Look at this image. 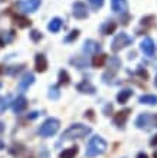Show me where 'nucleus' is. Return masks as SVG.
<instances>
[{"label": "nucleus", "instance_id": "f257e3e1", "mask_svg": "<svg viewBox=\"0 0 157 158\" xmlns=\"http://www.w3.org/2000/svg\"><path fill=\"white\" fill-rule=\"evenodd\" d=\"M91 132V128L84 124H74L69 128L63 131L62 137H61V142L63 141H71V139H76V138H84Z\"/></svg>", "mask_w": 157, "mask_h": 158}, {"label": "nucleus", "instance_id": "f03ea898", "mask_svg": "<svg viewBox=\"0 0 157 158\" xmlns=\"http://www.w3.org/2000/svg\"><path fill=\"white\" fill-rule=\"evenodd\" d=\"M107 150V142L104 141L101 137H92L88 142V147H87V155L88 158H94L97 155L102 154L104 151Z\"/></svg>", "mask_w": 157, "mask_h": 158}, {"label": "nucleus", "instance_id": "7ed1b4c3", "mask_svg": "<svg viewBox=\"0 0 157 158\" xmlns=\"http://www.w3.org/2000/svg\"><path fill=\"white\" fill-rule=\"evenodd\" d=\"M59 125H61V122H59L56 118H48V119L41 125V128H39V135L43 138L52 137V135H55V134L58 132Z\"/></svg>", "mask_w": 157, "mask_h": 158}, {"label": "nucleus", "instance_id": "20e7f679", "mask_svg": "<svg viewBox=\"0 0 157 158\" xmlns=\"http://www.w3.org/2000/svg\"><path fill=\"white\" fill-rule=\"evenodd\" d=\"M136 127L140 129L150 131L151 128L157 127V115H153V114H150V112L141 114L140 117L136 119Z\"/></svg>", "mask_w": 157, "mask_h": 158}, {"label": "nucleus", "instance_id": "39448f33", "mask_svg": "<svg viewBox=\"0 0 157 158\" xmlns=\"http://www.w3.org/2000/svg\"><path fill=\"white\" fill-rule=\"evenodd\" d=\"M133 43V39L128 36L127 33H124V32H121V33H118L114 38V40H112L111 43V50L112 52H118V50L124 49L125 46L131 45Z\"/></svg>", "mask_w": 157, "mask_h": 158}, {"label": "nucleus", "instance_id": "423d86ee", "mask_svg": "<svg viewBox=\"0 0 157 158\" xmlns=\"http://www.w3.org/2000/svg\"><path fill=\"white\" fill-rule=\"evenodd\" d=\"M72 15H74L75 19H87L88 17V9L85 6V3L82 2H75L72 4Z\"/></svg>", "mask_w": 157, "mask_h": 158}, {"label": "nucleus", "instance_id": "0eeeda50", "mask_svg": "<svg viewBox=\"0 0 157 158\" xmlns=\"http://www.w3.org/2000/svg\"><path fill=\"white\" fill-rule=\"evenodd\" d=\"M19 9L25 13H33L36 12L39 6H41V0H25V2H19L17 3Z\"/></svg>", "mask_w": 157, "mask_h": 158}, {"label": "nucleus", "instance_id": "6e6552de", "mask_svg": "<svg viewBox=\"0 0 157 158\" xmlns=\"http://www.w3.org/2000/svg\"><path fill=\"white\" fill-rule=\"evenodd\" d=\"M28 106V99H26L23 95L17 96L16 99L12 102V109L15 114H22Z\"/></svg>", "mask_w": 157, "mask_h": 158}, {"label": "nucleus", "instance_id": "1a4fd4ad", "mask_svg": "<svg viewBox=\"0 0 157 158\" xmlns=\"http://www.w3.org/2000/svg\"><path fill=\"white\" fill-rule=\"evenodd\" d=\"M84 52L87 55H97L98 52H101V45L92 39H88L84 43Z\"/></svg>", "mask_w": 157, "mask_h": 158}, {"label": "nucleus", "instance_id": "9d476101", "mask_svg": "<svg viewBox=\"0 0 157 158\" xmlns=\"http://www.w3.org/2000/svg\"><path fill=\"white\" fill-rule=\"evenodd\" d=\"M140 49H141V52H143L146 56L151 58V56L154 55V42H153V39H151V38H146L144 40L141 42Z\"/></svg>", "mask_w": 157, "mask_h": 158}, {"label": "nucleus", "instance_id": "9b49d317", "mask_svg": "<svg viewBox=\"0 0 157 158\" xmlns=\"http://www.w3.org/2000/svg\"><path fill=\"white\" fill-rule=\"evenodd\" d=\"M35 82V76H33V73H25V75L22 76V79L19 81V85H17V88H19V91L20 92H25L29 89V86L32 85V83Z\"/></svg>", "mask_w": 157, "mask_h": 158}, {"label": "nucleus", "instance_id": "f8f14e48", "mask_svg": "<svg viewBox=\"0 0 157 158\" xmlns=\"http://www.w3.org/2000/svg\"><path fill=\"white\" fill-rule=\"evenodd\" d=\"M130 112H131V109H123V111H120V112H117L116 115H114V124L117 125V127H123V125L127 122L128 117H130Z\"/></svg>", "mask_w": 157, "mask_h": 158}, {"label": "nucleus", "instance_id": "ddd939ff", "mask_svg": "<svg viewBox=\"0 0 157 158\" xmlns=\"http://www.w3.org/2000/svg\"><path fill=\"white\" fill-rule=\"evenodd\" d=\"M111 9L114 13H125L128 10L127 0H111Z\"/></svg>", "mask_w": 157, "mask_h": 158}, {"label": "nucleus", "instance_id": "4468645a", "mask_svg": "<svg viewBox=\"0 0 157 158\" xmlns=\"http://www.w3.org/2000/svg\"><path fill=\"white\" fill-rule=\"evenodd\" d=\"M35 68H36L37 72H45L48 69V59H46L45 55L37 53L35 56Z\"/></svg>", "mask_w": 157, "mask_h": 158}, {"label": "nucleus", "instance_id": "2eb2a0df", "mask_svg": "<svg viewBox=\"0 0 157 158\" xmlns=\"http://www.w3.org/2000/svg\"><path fill=\"white\" fill-rule=\"evenodd\" d=\"M76 91H79L81 94H89V95H92V94H95V86L89 81H82V82H79L76 85Z\"/></svg>", "mask_w": 157, "mask_h": 158}, {"label": "nucleus", "instance_id": "dca6fc26", "mask_svg": "<svg viewBox=\"0 0 157 158\" xmlns=\"http://www.w3.org/2000/svg\"><path fill=\"white\" fill-rule=\"evenodd\" d=\"M13 22H15V25H16L19 29H26V27H29L30 23H32L28 17L22 16V15H13Z\"/></svg>", "mask_w": 157, "mask_h": 158}, {"label": "nucleus", "instance_id": "f3484780", "mask_svg": "<svg viewBox=\"0 0 157 158\" xmlns=\"http://www.w3.org/2000/svg\"><path fill=\"white\" fill-rule=\"evenodd\" d=\"M108 68H110V73H112V75H116L117 71L121 68V60L117 56H111V58L108 59Z\"/></svg>", "mask_w": 157, "mask_h": 158}, {"label": "nucleus", "instance_id": "a211bd4d", "mask_svg": "<svg viewBox=\"0 0 157 158\" xmlns=\"http://www.w3.org/2000/svg\"><path fill=\"white\" fill-rule=\"evenodd\" d=\"M117 29V23L112 20H108L105 22L102 26H101V32H102V35H112L114 32H116Z\"/></svg>", "mask_w": 157, "mask_h": 158}, {"label": "nucleus", "instance_id": "6ab92c4d", "mask_svg": "<svg viewBox=\"0 0 157 158\" xmlns=\"http://www.w3.org/2000/svg\"><path fill=\"white\" fill-rule=\"evenodd\" d=\"M105 60H107V55L105 53H97L94 55V58H92V66L94 68H102L104 63H105Z\"/></svg>", "mask_w": 157, "mask_h": 158}, {"label": "nucleus", "instance_id": "aec40b11", "mask_svg": "<svg viewBox=\"0 0 157 158\" xmlns=\"http://www.w3.org/2000/svg\"><path fill=\"white\" fill-rule=\"evenodd\" d=\"M131 96H133V89H123V91L118 92L117 101H118V104H125Z\"/></svg>", "mask_w": 157, "mask_h": 158}, {"label": "nucleus", "instance_id": "412c9836", "mask_svg": "<svg viewBox=\"0 0 157 158\" xmlns=\"http://www.w3.org/2000/svg\"><path fill=\"white\" fill-rule=\"evenodd\" d=\"M13 39H15V32L13 30H10V32H0V46L7 45Z\"/></svg>", "mask_w": 157, "mask_h": 158}, {"label": "nucleus", "instance_id": "4be33fe9", "mask_svg": "<svg viewBox=\"0 0 157 158\" xmlns=\"http://www.w3.org/2000/svg\"><path fill=\"white\" fill-rule=\"evenodd\" d=\"M78 152H79V148L76 145H75V147H71V148H66V150H63L62 152L59 154V158H75Z\"/></svg>", "mask_w": 157, "mask_h": 158}, {"label": "nucleus", "instance_id": "5701e85b", "mask_svg": "<svg viewBox=\"0 0 157 158\" xmlns=\"http://www.w3.org/2000/svg\"><path fill=\"white\" fill-rule=\"evenodd\" d=\"M61 27H62V20H61L59 17H54V19L49 22V25H48V29H49L52 33L59 32V30H61Z\"/></svg>", "mask_w": 157, "mask_h": 158}, {"label": "nucleus", "instance_id": "b1692460", "mask_svg": "<svg viewBox=\"0 0 157 158\" xmlns=\"http://www.w3.org/2000/svg\"><path fill=\"white\" fill-rule=\"evenodd\" d=\"M10 105H12V96L10 95L0 96V114H3Z\"/></svg>", "mask_w": 157, "mask_h": 158}, {"label": "nucleus", "instance_id": "393cba45", "mask_svg": "<svg viewBox=\"0 0 157 158\" xmlns=\"http://www.w3.org/2000/svg\"><path fill=\"white\" fill-rule=\"evenodd\" d=\"M71 63L75 65V68H78V69H85L88 65L87 59L84 58V56H76L75 59H71Z\"/></svg>", "mask_w": 157, "mask_h": 158}, {"label": "nucleus", "instance_id": "a878e982", "mask_svg": "<svg viewBox=\"0 0 157 158\" xmlns=\"http://www.w3.org/2000/svg\"><path fill=\"white\" fill-rule=\"evenodd\" d=\"M138 101H140V104L156 105V104H157V96H156V95H141Z\"/></svg>", "mask_w": 157, "mask_h": 158}, {"label": "nucleus", "instance_id": "bb28decb", "mask_svg": "<svg viewBox=\"0 0 157 158\" xmlns=\"http://www.w3.org/2000/svg\"><path fill=\"white\" fill-rule=\"evenodd\" d=\"M48 96H49L50 99H59V96H61V91H59V88L56 86V85H54V86L49 88V92H48Z\"/></svg>", "mask_w": 157, "mask_h": 158}, {"label": "nucleus", "instance_id": "cd10ccee", "mask_svg": "<svg viewBox=\"0 0 157 158\" xmlns=\"http://www.w3.org/2000/svg\"><path fill=\"white\" fill-rule=\"evenodd\" d=\"M9 151H10V154L15 155V157H17V155H20L23 151H25V148H23V145H20V144H13L12 148H9Z\"/></svg>", "mask_w": 157, "mask_h": 158}, {"label": "nucleus", "instance_id": "c85d7f7f", "mask_svg": "<svg viewBox=\"0 0 157 158\" xmlns=\"http://www.w3.org/2000/svg\"><path fill=\"white\" fill-rule=\"evenodd\" d=\"M59 83L61 85H68L69 83V75L66 71H59Z\"/></svg>", "mask_w": 157, "mask_h": 158}, {"label": "nucleus", "instance_id": "c756f323", "mask_svg": "<svg viewBox=\"0 0 157 158\" xmlns=\"http://www.w3.org/2000/svg\"><path fill=\"white\" fill-rule=\"evenodd\" d=\"M23 68H25V65H19V66H10L9 69H6V73H9V75H12V76H15L16 73H19V72H20Z\"/></svg>", "mask_w": 157, "mask_h": 158}, {"label": "nucleus", "instance_id": "7c9ffc66", "mask_svg": "<svg viewBox=\"0 0 157 158\" xmlns=\"http://www.w3.org/2000/svg\"><path fill=\"white\" fill-rule=\"evenodd\" d=\"M88 3L91 4V7L94 9V10H98V9L102 7L104 0H88Z\"/></svg>", "mask_w": 157, "mask_h": 158}, {"label": "nucleus", "instance_id": "2f4dec72", "mask_svg": "<svg viewBox=\"0 0 157 158\" xmlns=\"http://www.w3.org/2000/svg\"><path fill=\"white\" fill-rule=\"evenodd\" d=\"M78 36H79V30L75 29V30H72V32H71V33L65 38V42H72V40H75V39L78 38Z\"/></svg>", "mask_w": 157, "mask_h": 158}, {"label": "nucleus", "instance_id": "473e14b6", "mask_svg": "<svg viewBox=\"0 0 157 158\" xmlns=\"http://www.w3.org/2000/svg\"><path fill=\"white\" fill-rule=\"evenodd\" d=\"M30 39H32L33 42H39L42 39V33L39 30H32V32H30Z\"/></svg>", "mask_w": 157, "mask_h": 158}, {"label": "nucleus", "instance_id": "72a5a7b5", "mask_svg": "<svg viewBox=\"0 0 157 158\" xmlns=\"http://www.w3.org/2000/svg\"><path fill=\"white\" fill-rule=\"evenodd\" d=\"M39 117V112H36V111H33V112H30V115H28V118L29 119H35V118Z\"/></svg>", "mask_w": 157, "mask_h": 158}, {"label": "nucleus", "instance_id": "f704fd0d", "mask_svg": "<svg viewBox=\"0 0 157 158\" xmlns=\"http://www.w3.org/2000/svg\"><path fill=\"white\" fill-rule=\"evenodd\" d=\"M111 111H112V105L110 104V105H107V106H105V109H104V114H105V115H110L108 112H111Z\"/></svg>", "mask_w": 157, "mask_h": 158}, {"label": "nucleus", "instance_id": "c9c22d12", "mask_svg": "<svg viewBox=\"0 0 157 158\" xmlns=\"http://www.w3.org/2000/svg\"><path fill=\"white\" fill-rule=\"evenodd\" d=\"M150 144H151V147H154V148H157V135L156 137L151 138V141H150Z\"/></svg>", "mask_w": 157, "mask_h": 158}, {"label": "nucleus", "instance_id": "e433bc0d", "mask_svg": "<svg viewBox=\"0 0 157 158\" xmlns=\"http://www.w3.org/2000/svg\"><path fill=\"white\" fill-rule=\"evenodd\" d=\"M92 114H94V112H92V111H88V112H85V118H89V119H94V115H92Z\"/></svg>", "mask_w": 157, "mask_h": 158}, {"label": "nucleus", "instance_id": "4c0bfd02", "mask_svg": "<svg viewBox=\"0 0 157 158\" xmlns=\"http://www.w3.org/2000/svg\"><path fill=\"white\" fill-rule=\"evenodd\" d=\"M137 158H149V157H147V154H146V152H140V154L137 155Z\"/></svg>", "mask_w": 157, "mask_h": 158}, {"label": "nucleus", "instance_id": "58836bf2", "mask_svg": "<svg viewBox=\"0 0 157 158\" xmlns=\"http://www.w3.org/2000/svg\"><path fill=\"white\" fill-rule=\"evenodd\" d=\"M3 131H4V124L2 122V121H0V134L3 132Z\"/></svg>", "mask_w": 157, "mask_h": 158}, {"label": "nucleus", "instance_id": "ea45409f", "mask_svg": "<svg viewBox=\"0 0 157 158\" xmlns=\"http://www.w3.org/2000/svg\"><path fill=\"white\" fill-rule=\"evenodd\" d=\"M134 56H136V53H134V52H131V53L128 55V58H130V59H133V58H134Z\"/></svg>", "mask_w": 157, "mask_h": 158}, {"label": "nucleus", "instance_id": "a19ab883", "mask_svg": "<svg viewBox=\"0 0 157 158\" xmlns=\"http://www.w3.org/2000/svg\"><path fill=\"white\" fill-rule=\"evenodd\" d=\"M154 85L157 86V75H156V79H154Z\"/></svg>", "mask_w": 157, "mask_h": 158}, {"label": "nucleus", "instance_id": "79ce46f5", "mask_svg": "<svg viewBox=\"0 0 157 158\" xmlns=\"http://www.w3.org/2000/svg\"><path fill=\"white\" fill-rule=\"evenodd\" d=\"M153 158H157V154H156V152H154V155H153Z\"/></svg>", "mask_w": 157, "mask_h": 158}, {"label": "nucleus", "instance_id": "37998d69", "mask_svg": "<svg viewBox=\"0 0 157 158\" xmlns=\"http://www.w3.org/2000/svg\"><path fill=\"white\" fill-rule=\"evenodd\" d=\"M0 86H2V82H0Z\"/></svg>", "mask_w": 157, "mask_h": 158}, {"label": "nucleus", "instance_id": "c03bdc74", "mask_svg": "<svg viewBox=\"0 0 157 158\" xmlns=\"http://www.w3.org/2000/svg\"><path fill=\"white\" fill-rule=\"evenodd\" d=\"M0 2H3V0H0Z\"/></svg>", "mask_w": 157, "mask_h": 158}]
</instances>
